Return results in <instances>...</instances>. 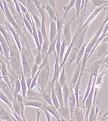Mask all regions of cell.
Listing matches in <instances>:
<instances>
[{"mask_svg":"<svg viewBox=\"0 0 108 121\" xmlns=\"http://www.w3.org/2000/svg\"><path fill=\"white\" fill-rule=\"evenodd\" d=\"M9 63L11 67L14 71L17 76L20 80L23 73L22 69V62H21V56H20V51L15 44L14 39L10 44V57H9Z\"/></svg>","mask_w":108,"mask_h":121,"instance_id":"cell-1","label":"cell"},{"mask_svg":"<svg viewBox=\"0 0 108 121\" xmlns=\"http://www.w3.org/2000/svg\"><path fill=\"white\" fill-rule=\"evenodd\" d=\"M87 30H88V27L85 28L84 30H82L80 32H79L78 31H76V32L75 33V35L73 36V46L72 48V51L70 53L69 56V60H68V63L71 64L73 62L76 61L77 54L80 51V50L81 48V47L82 46V44H84V41H85V38L86 35V32Z\"/></svg>","mask_w":108,"mask_h":121,"instance_id":"cell-2","label":"cell"},{"mask_svg":"<svg viewBox=\"0 0 108 121\" xmlns=\"http://www.w3.org/2000/svg\"><path fill=\"white\" fill-rule=\"evenodd\" d=\"M49 76H50V66H49V63H47L46 65L40 71L38 76V80H37L36 86L39 89L40 93L45 89V87L49 83Z\"/></svg>","mask_w":108,"mask_h":121,"instance_id":"cell-3","label":"cell"},{"mask_svg":"<svg viewBox=\"0 0 108 121\" xmlns=\"http://www.w3.org/2000/svg\"><path fill=\"white\" fill-rule=\"evenodd\" d=\"M3 5H4V14H5V17L7 19V22L9 23L11 26L14 28V30L17 31V32L18 33V35L20 34V35H23L22 32L20 30L18 24H17L14 18V17H13V15H12L11 12V11L9 9V8H8V4H7V2L5 1V0H3Z\"/></svg>","mask_w":108,"mask_h":121,"instance_id":"cell-4","label":"cell"},{"mask_svg":"<svg viewBox=\"0 0 108 121\" xmlns=\"http://www.w3.org/2000/svg\"><path fill=\"white\" fill-rule=\"evenodd\" d=\"M76 17V15H74L73 17L69 20V21L66 22V23L64 25V31H63L64 38L63 39L66 41V46H69L72 41V36H71V30H70V27H71V23L73 22V20L75 19Z\"/></svg>","mask_w":108,"mask_h":121,"instance_id":"cell-5","label":"cell"},{"mask_svg":"<svg viewBox=\"0 0 108 121\" xmlns=\"http://www.w3.org/2000/svg\"><path fill=\"white\" fill-rule=\"evenodd\" d=\"M107 5H103V6H101V7H99V8H95L94 9V11H92V13L91 14V15L89 17H88V19H87L86 20H85V23L82 25V27H80L79 30H77L79 32H80L82 30H84L85 28H86V27H88V26L93 21V20H94V18L98 16V14L101 12V10H103V8H104L106 6H107Z\"/></svg>","mask_w":108,"mask_h":121,"instance_id":"cell-6","label":"cell"},{"mask_svg":"<svg viewBox=\"0 0 108 121\" xmlns=\"http://www.w3.org/2000/svg\"><path fill=\"white\" fill-rule=\"evenodd\" d=\"M26 100H30V101H39V102H42V97L40 93L39 89L37 87V90L35 88L33 90H28L27 93V97Z\"/></svg>","mask_w":108,"mask_h":121,"instance_id":"cell-7","label":"cell"},{"mask_svg":"<svg viewBox=\"0 0 108 121\" xmlns=\"http://www.w3.org/2000/svg\"><path fill=\"white\" fill-rule=\"evenodd\" d=\"M55 56V68H54V74H53V78L52 81L50 82V85L51 86H55V83L58 81L59 79V74H60V63H59V57L57 56V52L55 51L54 52Z\"/></svg>","mask_w":108,"mask_h":121,"instance_id":"cell-8","label":"cell"},{"mask_svg":"<svg viewBox=\"0 0 108 121\" xmlns=\"http://www.w3.org/2000/svg\"><path fill=\"white\" fill-rule=\"evenodd\" d=\"M5 25H6V27L8 29V30L10 31L12 37H13V39L14 40V42H15V44H17V46H18V48L19 49V51L21 52V51H22V44H21V42H20L18 33L17 32V31L14 30V28L8 22H6Z\"/></svg>","mask_w":108,"mask_h":121,"instance_id":"cell-9","label":"cell"},{"mask_svg":"<svg viewBox=\"0 0 108 121\" xmlns=\"http://www.w3.org/2000/svg\"><path fill=\"white\" fill-rule=\"evenodd\" d=\"M108 55V43L101 41L97 47V56L100 60H103Z\"/></svg>","mask_w":108,"mask_h":121,"instance_id":"cell-10","label":"cell"},{"mask_svg":"<svg viewBox=\"0 0 108 121\" xmlns=\"http://www.w3.org/2000/svg\"><path fill=\"white\" fill-rule=\"evenodd\" d=\"M0 43H1L2 51H3V55L5 56V60L9 62V57H10V46L8 41L4 38V36L0 32Z\"/></svg>","mask_w":108,"mask_h":121,"instance_id":"cell-11","label":"cell"},{"mask_svg":"<svg viewBox=\"0 0 108 121\" xmlns=\"http://www.w3.org/2000/svg\"><path fill=\"white\" fill-rule=\"evenodd\" d=\"M0 86H1V90L2 92H3L6 95V96L8 98V99L10 100V102H11L14 100V95L12 93L11 90L10 89L9 86H8L6 82L3 80V79H0Z\"/></svg>","mask_w":108,"mask_h":121,"instance_id":"cell-12","label":"cell"},{"mask_svg":"<svg viewBox=\"0 0 108 121\" xmlns=\"http://www.w3.org/2000/svg\"><path fill=\"white\" fill-rule=\"evenodd\" d=\"M55 90L57 95V98L58 99V102L60 103V107H63L64 105V99H63V91H62V86L60 85L58 81L55 83Z\"/></svg>","mask_w":108,"mask_h":121,"instance_id":"cell-13","label":"cell"},{"mask_svg":"<svg viewBox=\"0 0 108 121\" xmlns=\"http://www.w3.org/2000/svg\"><path fill=\"white\" fill-rule=\"evenodd\" d=\"M101 60H99L96 62H94L92 64V65L91 66L89 70H87V72H89L90 73V75H92L94 78H97L98 77L100 66L101 65Z\"/></svg>","mask_w":108,"mask_h":121,"instance_id":"cell-14","label":"cell"},{"mask_svg":"<svg viewBox=\"0 0 108 121\" xmlns=\"http://www.w3.org/2000/svg\"><path fill=\"white\" fill-rule=\"evenodd\" d=\"M32 30H33V34L32 36L33 39L35 41V43L36 45V48H37V51L39 52H41V50H42V46L40 45L39 43V37H38V32H37V29L36 26V24L33 19L32 18Z\"/></svg>","mask_w":108,"mask_h":121,"instance_id":"cell-15","label":"cell"},{"mask_svg":"<svg viewBox=\"0 0 108 121\" xmlns=\"http://www.w3.org/2000/svg\"><path fill=\"white\" fill-rule=\"evenodd\" d=\"M57 25L56 22L54 20H51V23H50V32H49V41H55L57 38Z\"/></svg>","mask_w":108,"mask_h":121,"instance_id":"cell-16","label":"cell"},{"mask_svg":"<svg viewBox=\"0 0 108 121\" xmlns=\"http://www.w3.org/2000/svg\"><path fill=\"white\" fill-rule=\"evenodd\" d=\"M74 121H85V110L80 107H76L73 112Z\"/></svg>","mask_w":108,"mask_h":121,"instance_id":"cell-17","label":"cell"},{"mask_svg":"<svg viewBox=\"0 0 108 121\" xmlns=\"http://www.w3.org/2000/svg\"><path fill=\"white\" fill-rule=\"evenodd\" d=\"M57 111L61 117H62L63 118L67 120H70L71 116H70V111L69 108V105H64L63 107H60L57 109Z\"/></svg>","mask_w":108,"mask_h":121,"instance_id":"cell-18","label":"cell"},{"mask_svg":"<svg viewBox=\"0 0 108 121\" xmlns=\"http://www.w3.org/2000/svg\"><path fill=\"white\" fill-rule=\"evenodd\" d=\"M80 73H81V62L77 65V68L75 70L73 76L71 79V81H70V87H72V88H74L75 87L79 78L80 77Z\"/></svg>","mask_w":108,"mask_h":121,"instance_id":"cell-19","label":"cell"},{"mask_svg":"<svg viewBox=\"0 0 108 121\" xmlns=\"http://www.w3.org/2000/svg\"><path fill=\"white\" fill-rule=\"evenodd\" d=\"M43 109L46 110L47 111L49 112L50 114H52L57 119V121L60 120L59 113H58L57 109L54 105H48V104H46V103H44V105H43Z\"/></svg>","mask_w":108,"mask_h":121,"instance_id":"cell-20","label":"cell"},{"mask_svg":"<svg viewBox=\"0 0 108 121\" xmlns=\"http://www.w3.org/2000/svg\"><path fill=\"white\" fill-rule=\"evenodd\" d=\"M8 30V29L6 26H4L2 24H0V32H1V34L4 36V38L5 39V40L8 41V43L9 44V46H10L12 41V39H13V37L11 38V36L10 35L11 32Z\"/></svg>","mask_w":108,"mask_h":121,"instance_id":"cell-21","label":"cell"},{"mask_svg":"<svg viewBox=\"0 0 108 121\" xmlns=\"http://www.w3.org/2000/svg\"><path fill=\"white\" fill-rule=\"evenodd\" d=\"M62 91H63V99H64V105H68V99L70 95V87L66 83L62 87Z\"/></svg>","mask_w":108,"mask_h":121,"instance_id":"cell-22","label":"cell"},{"mask_svg":"<svg viewBox=\"0 0 108 121\" xmlns=\"http://www.w3.org/2000/svg\"><path fill=\"white\" fill-rule=\"evenodd\" d=\"M44 9H45L48 12V14L49 15V17L51 19V20H54V21L56 22L57 20V13L56 12V11L54 9V8L49 5V4H46V5H45L43 6Z\"/></svg>","mask_w":108,"mask_h":121,"instance_id":"cell-23","label":"cell"},{"mask_svg":"<svg viewBox=\"0 0 108 121\" xmlns=\"http://www.w3.org/2000/svg\"><path fill=\"white\" fill-rule=\"evenodd\" d=\"M45 102H42L39 101H30V100H26L24 101V105L26 106H30V107H35L37 108H40V109H43V105Z\"/></svg>","mask_w":108,"mask_h":121,"instance_id":"cell-24","label":"cell"},{"mask_svg":"<svg viewBox=\"0 0 108 121\" xmlns=\"http://www.w3.org/2000/svg\"><path fill=\"white\" fill-rule=\"evenodd\" d=\"M26 7L27 8L28 11L30 13V14H36L39 15V12L38 10H37V8L35 6L34 3L33 2V0H26Z\"/></svg>","mask_w":108,"mask_h":121,"instance_id":"cell-25","label":"cell"},{"mask_svg":"<svg viewBox=\"0 0 108 121\" xmlns=\"http://www.w3.org/2000/svg\"><path fill=\"white\" fill-rule=\"evenodd\" d=\"M89 41H87V42H85L84 44H82V46L81 47L80 51H79L78 54H77V56H76V65H78L80 63L82 58H83V56H84V53H85V48H86V46H87V44H88Z\"/></svg>","mask_w":108,"mask_h":121,"instance_id":"cell-26","label":"cell"},{"mask_svg":"<svg viewBox=\"0 0 108 121\" xmlns=\"http://www.w3.org/2000/svg\"><path fill=\"white\" fill-rule=\"evenodd\" d=\"M17 101H18L20 108V112H21V117H24V108H25V105H24V101H25V99L23 97L22 94H18L17 95V97H16Z\"/></svg>","mask_w":108,"mask_h":121,"instance_id":"cell-27","label":"cell"},{"mask_svg":"<svg viewBox=\"0 0 108 121\" xmlns=\"http://www.w3.org/2000/svg\"><path fill=\"white\" fill-rule=\"evenodd\" d=\"M20 85H21V92H22V95L23 97L26 99L27 97V82H26V78H25L23 74H22L21 78H20Z\"/></svg>","mask_w":108,"mask_h":121,"instance_id":"cell-28","label":"cell"},{"mask_svg":"<svg viewBox=\"0 0 108 121\" xmlns=\"http://www.w3.org/2000/svg\"><path fill=\"white\" fill-rule=\"evenodd\" d=\"M14 98L16 99L17 97V95L19 94L20 91L21 90V85H20V81L18 78H16L15 81H14Z\"/></svg>","mask_w":108,"mask_h":121,"instance_id":"cell-29","label":"cell"},{"mask_svg":"<svg viewBox=\"0 0 108 121\" xmlns=\"http://www.w3.org/2000/svg\"><path fill=\"white\" fill-rule=\"evenodd\" d=\"M93 76L92 75H90V78H89V83H88V86H87V88H86V91H85V96H84V99L82 100V105H83V108H84V103L85 102V100L88 97V95L90 93V90L91 89V86H92V82H93Z\"/></svg>","mask_w":108,"mask_h":121,"instance_id":"cell-30","label":"cell"},{"mask_svg":"<svg viewBox=\"0 0 108 121\" xmlns=\"http://www.w3.org/2000/svg\"><path fill=\"white\" fill-rule=\"evenodd\" d=\"M12 102V108H13V113H15L18 114L20 117H21V112H20V105L17 101L16 99H14L13 101L11 102Z\"/></svg>","mask_w":108,"mask_h":121,"instance_id":"cell-31","label":"cell"},{"mask_svg":"<svg viewBox=\"0 0 108 121\" xmlns=\"http://www.w3.org/2000/svg\"><path fill=\"white\" fill-rule=\"evenodd\" d=\"M58 82H59L60 85L63 87L64 85L66 83V73H65V67L64 66L61 69V75L59 76V79H58Z\"/></svg>","mask_w":108,"mask_h":121,"instance_id":"cell-32","label":"cell"},{"mask_svg":"<svg viewBox=\"0 0 108 121\" xmlns=\"http://www.w3.org/2000/svg\"><path fill=\"white\" fill-rule=\"evenodd\" d=\"M56 25H57V32H61V31H62V29H63L64 26V19H63V18H61L58 14H57V15Z\"/></svg>","mask_w":108,"mask_h":121,"instance_id":"cell-33","label":"cell"},{"mask_svg":"<svg viewBox=\"0 0 108 121\" xmlns=\"http://www.w3.org/2000/svg\"><path fill=\"white\" fill-rule=\"evenodd\" d=\"M66 47V41L65 40L63 39V41L61 42V50H60V55H59V63L61 64L62 61H63L64 56V53H65V48Z\"/></svg>","mask_w":108,"mask_h":121,"instance_id":"cell-34","label":"cell"},{"mask_svg":"<svg viewBox=\"0 0 108 121\" xmlns=\"http://www.w3.org/2000/svg\"><path fill=\"white\" fill-rule=\"evenodd\" d=\"M0 100H2V102H4L6 104V105H8V106H9V108L11 109V111H13V108H12L11 102H10V100L8 99V98L6 96V95L2 91H0Z\"/></svg>","mask_w":108,"mask_h":121,"instance_id":"cell-35","label":"cell"},{"mask_svg":"<svg viewBox=\"0 0 108 121\" xmlns=\"http://www.w3.org/2000/svg\"><path fill=\"white\" fill-rule=\"evenodd\" d=\"M76 0H70V2H69V4L67 5H64V17L63 19H64L66 17V14H68V12L70 11V10L75 5V3H76Z\"/></svg>","mask_w":108,"mask_h":121,"instance_id":"cell-36","label":"cell"},{"mask_svg":"<svg viewBox=\"0 0 108 121\" xmlns=\"http://www.w3.org/2000/svg\"><path fill=\"white\" fill-rule=\"evenodd\" d=\"M95 8L101 7L104 5H108V0H91Z\"/></svg>","mask_w":108,"mask_h":121,"instance_id":"cell-37","label":"cell"},{"mask_svg":"<svg viewBox=\"0 0 108 121\" xmlns=\"http://www.w3.org/2000/svg\"><path fill=\"white\" fill-rule=\"evenodd\" d=\"M75 8H76V16L78 17V19L79 20H80V11L82 10V0H76V3H75Z\"/></svg>","mask_w":108,"mask_h":121,"instance_id":"cell-38","label":"cell"},{"mask_svg":"<svg viewBox=\"0 0 108 121\" xmlns=\"http://www.w3.org/2000/svg\"><path fill=\"white\" fill-rule=\"evenodd\" d=\"M31 17H32V18L33 19V20H34L36 28H39L40 29V27H41V20L39 18V15L36 14H32Z\"/></svg>","mask_w":108,"mask_h":121,"instance_id":"cell-39","label":"cell"},{"mask_svg":"<svg viewBox=\"0 0 108 121\" xmlns=\"http://www.w3.org/2000/svg\"><path fill=\"white\" fill-rule=\"evenodd\" d=\"M23 24L24 26H26V28L28 30V31L30 32V33L32 35L33 34V30H32V24L28 21V20L26 19V17L23 16Z\"/></svg>","mask_w":108,"mask_h":121,"instance_id":"cell-40","label":"cell"},{"mask_svg":"<svg viewBox=\"0 0 108 121\" xmlns=\"http://www.w3.org/2000/svg\"><path fill=\"white\" fill-rule=\"evenodd\" d=\"M43 59H44V57L42 56V55L41 52L38 51V53H37V55L35 57V62H34V63L36 64V65H39L42 63V62Z\"/></svg>","mask_w":108,"mask_h":121,"instance_id":"cell-41","label":"cell"},{"mask_svg":"<svg viewBox=\"0 0 108 121\" xmlns=\"http://www.w3.org/2000/svg\"><path fill=\"white\" fill-rule=\"evenodd\" d=\"M33 2L34 3V5L36 7L37 10L39 11V12L44 9V8L42 6V0H33Z\"/></svg>","mask_w":108,"mask_h":121,"instance_id":"cell-42","label":"cell"},{"mask_svg":"<svg viewBox=\"0 0 108 121\" xmlns=\"http://www.w3.org/2000/svg\"><path fill=\"white\" fill-rule=\"evenodd\" d=\"M38 70H39V65L34 63L31 67V78L32 79L36 75V74L38 72Z\"/></svg>","mask_w":108,"mask_h":121,"instance_id":"cell-43","label":"cell"},{"mask_svg":"<svg viewBox=\"0 0 108 121\" xmlns=\"http://www.w3.org/2000/svg\"><path fill=\"white\" fill-rule=\"evenodd\" d=\"M37 29V32H38V37H39V43H40V45L42 46L43 44V36H42V34L41 32V30L39 28H36Z\"/></svg>","mask_w":108,"mask_h":121,"instance_id":"cell-44","label":"cell"},{"mask_svg":"<svg viewBox=\"0 0 108 121\" xmlns=\"http://www.w3.org/2000/svg\"><path fill=\"white\" fill-rule=\"evenodd\" d=\"M5 1L7 2L8 5V8H9V9L11 11H13L14 9V5H13V0H5Z\"/></svg>","mask_w":108,"mask_h":121,"instance_id":"cell-45","label":"cell"},{"mask_svg":"<svg viewBox=\"0 0 108 121\" xmlns=\"http://www.w3.org/2000/svg\"><path fill=\"white\" fill-rule=\"evenodd\" d=\"M103 10H104L105 11H106V17H105V19H104V21H103V24H106L107 23V22L108 21V5L103 8Z\"/></svg>","mask_w":108,"mask_h":121,"instance_id":"cell-46","label":"cell"},{"mask_svg":"<svg viewBox=\"0 0 108 121\" xmlns=\"http://www.w3.org/2000/svg\"><path fill=\"white\" fill-rule=\"evenodd\" d=\"M43 111H44V112H45V117H46L47 121H52V118H51V114H50L48 111H47L46 110H45V109H43Z\"/></svg>","mask_w":108,"mask_h":121,"instance_id":"cell-47","label":"cell"},{"mask_svg":"<svg viewBox=\"0 0 108 121\" xmlns=\"http://www.w3.org/2000/svg\"><path fill=\"white\" fill-rule=\"evenodd\" d=\"M49 2L50 4L49 5H51L54 9L56 11V5H55V0H49Z\"/></svg>","mask_w":108,"mask_h":121,"instance_id":"cell-48","label":"cell"},{"mask_svg":"<svg viewBox=\"0 0 108 121\" xmlns=\"http://www.w3.org/2000/svg\"><path fill=\"white\" fill-rule=\"evenodd\" d=\"M107 116H108V111H106V113L103 115V117H101V119L99 121H107Z\"/></svg>","mask_w":108,"mask_h":121,"instance_id":"cell-49","label":"cell"},{"mask_svg":"<svg viewBox=\"0 0 108 121\" xmlns=\"http://www.w3.org/2000/svg\"><path fill=\"white\" fill-rule=\"evenodd\" d=\"M105 63H108V55H107V56L101 60V65L105 64Z\"/></svg>","mask_w":108,"mask_h":121,"instance_id":"cell-50","label":"cell"},{"mask_svg":"<svg viewBox=\"0 0 108 121\" xmlns=\"http://www.w3.org/2000/svg\"><path fill=\"white\" fill-rule=\"evenodd\" d=\"M40 116H41V112L37 110L36 111V121H40Z\"/></svg>","mask_w":108,"mask_h":121,"instance_id":"cell-51","label":"cell"},{"mask_svg":"<svg viewBox=\"0 0 108 121\" xmlns=\"http://www.w3.org/2000/svg\"><path fill=\"white\" fill-rule=\"evenodd\" d=\"M90 1V0H85V3H84V9H83V12H82V14H84L85 13V8H86V7H87V5H88V3H89V2Z\"/></svg>","mask_w":108,"mask_h":121,"instance_id":"cell-52","label":"cell"},{"mask_svg":"<svg viewBox=\"0 0 108 121\" xmlns=\"http://www.w3.org/2000/svg\"><path fill=\"white\" fill-rule=\"evenodd\" d=\"M0 8L4 12V5H3V0H0Z\"/></svg>","mask_w":108,"mask_h":121,"instance_id":"cell-53","label":"cell"},{"mask_svg":"<svg viewBox=\"0 0 108 121\" xmlns=\"http://www.w3.org/2000/svg\"><path fill=\"white\" fill-rule=\"evenodd\" d=\"M104 41V42L108 43V35H107L104 37V39H103V41Z\"/></svg>","mask_w":108,"mask_h":121,"instance_id":"cell-54","label":"cell"},{"mask_svg":"<svg viewBox=\"0 0 108 121\" xmlns=\"http://www.w3.org/2000/svg\"><path fill=\"white\" fill-rule=\"evenodd\" d=\"M85 0H82V9L83 8H84V3H85Z\"/></svg>","mask_w":108,"mask_h":121,"instance_id":"cell-55","label":"cell"},{"mask_svg":"<svg viewBox=\"0 0 108 121\" xmlns=\"http://www.w3.org/2000/svg\"><path fill=\"white\" fill-rule=\"evenodd\" d=\"M22 120H23V121H27V120H26V118H25V117H22Z\"/></svg>","mask_w":108,"mask_h":121,"instance_id":"cell-56","label":"cell"},{"mask_svg":"<svg viewBox=\"0 0 108 121\" xmlns=\"http://www.w3.org/2000/svg\"><path fill=\"white\" fill-rule=\"evenodd\" d=\"M1 69H2V65H1V63H0V70H1Z\"/></svg>","mask_w":108,"mask_h":121,"instance_id":"cell-57","label":"cell"},{"mask_svg":"<svg viewBox=\"0 0 108 121\" xmlns=\"http://www.w3.org/2000/svg\"><path fill=\"white\" fill-rule=\"evenodd\" d=\"M0 75H2V72H1V71H0Z\"/></svg>","mask_w":108,"mask_h":121,"instance_id":"cell-58","label":"cell"},{"mask_svg":"<svg viewBox=\"0 0 108 121\" xmlns=\"http://www.w3.org/2000/svg\"><path fill=\"white\" fill-rule=\"evenodd\" d=\"M0 91H2V90H1V86H0Z\"/></svg>","mask_w":108,"mask_h":121,"instance_id":"cell-59","label":"cell"},{"mask_svg":"<svg viewBox=\"0 0 108 121\" xmlns=\"http://www.w3.org/2000/svg\"><path fill=\"white\" fill-rule=\"evenodd\" d=\"M58 121H61V119H60V120H58Z\"/></svg>","mask_w":108,"mask_h":121,"instance_id":"cell-60","label":"cell"},{"mask_svg":"<svg viewBox=\"0 0 108 121\" xmlns=\"http://www.w3.org/2000/svg\"><path fill=\"white\" fill-rule=\"evenodd\" d=\"M0 121H2V120H1V119H0Z\"/></svg>","mask_w":108,"mask_h":121,"instance_id":"cell-61","label":"cell"}]
</instances>
